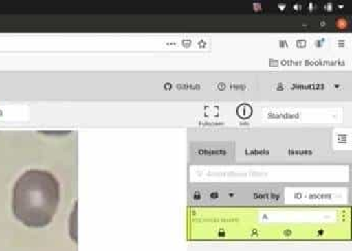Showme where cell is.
I'll return each instance as SVG.
<instances>
[{"instance_id":"6da1fadb","label":"cell","mask_w":352,"mask_h":251,"mask_svg":"<svg viewBox=\"0 0 352 251\" xmlns=\"http://www.w3.org/2000/svg\"><path fill=\"white\" fill-rule=\"evenodd\" d=\"M59 202L60 183L49 171L30 169L14 185V215L28 228H42L50 224Z\"/></svg>"}]
</instances>
